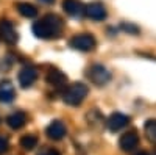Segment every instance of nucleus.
I'll return each instance as SVG.
<instances>
[{
    "label": "nucleus",
    "mask_w": 156,
    "mask_h": 155,
    "mask_svg": "<svg viewBox=\"0 0 156 155\" xmlns=\"http://www.w3.org/2000/svg\"><path fill=\"white\" fill-rule=\"evenodd\" d=\"M122 28L125 31H131V33H137V27H134V25H126V24H122Z\"/></svg>",
    "instance_id": "obj_20"
},
{
    "label": "nucleus",
    "mask_w": 156,
    "mask_h": 155,
    "mask_svg": "<svg viewBox=\"0 0 156 155\" xmlns=\"http://www.w3.org/2000/svg\"><path fill=\"white\" fill-rule=\"evenodd\" d=\"M16 97V91H14V86L9 80H3L0 82V102L2 103H9L12 102Z\"/></svg>",
    "instance_id": "obj_13"
},
{
    "label": "nucleus",
    "mask_w": 156,
    "mask_h": 155,
    "mask_svg": "<svg viewBox=\"0 0 156 155\" xmlns=\"http://www.w3.org/2000/svg\"><path fill=\"white\" fill-rule=\"evenodd\" d=\"M87 93H89L87 86L84 83L76 82V83L69 85L66 89H64L62 100H64V103H67V105H70V107H78V105L83 103V100L86 99Z\"/></svg>",
    "instance_id": "obj_2"
},
{
    "label": "nucleus",
    "mask_w": 156,
    "mask_h": 155,
    "mask_svg": "<svg viewBox=\"0 0 156 155\" xmlns=\"http://www.w3.org/2000/svg\"><path fill=\"white\" fill-rule=\"evenodd\" d=\"M154 155H156V153H154Z\"/></svg>",
    "instance_id": "obj_23"
},
{
    "label": "nucleus",
    "mask_w": 156,
    "mask_h": 155,
    "mask_svg": "<svg viewBox=\"0 0 156 155\" xmlns=\"http://www.w3.org/2000/svg\"><path fill=\"white\" fill-rule=\"evenodd\" d=\"M136 155H150V153H147V152H144V150H142V152H137Z\"/></svg>",
    "instance_id": "obj_22"
},
{
    "label": "nucleus",
    "mask_w": 156,
    "mask_h": 155,
    "mask_svg": "<svg viewBox=\"0 0 156 155\" xmlns=\"http://www.w3.org/2000/svg\"><path fill=\"white\" fill-rule=\"evenodd\" d=\"M39 2H42V3H47V5H48V3H53L55 0H39Z\"/></svg>",
    "instance_id": "obj_21"
},
{
    "label": "nucleus",
    "mask_w": 156,
    "mask_h": 155,
    "mask_svg": "<svg viewBox=\"0 0 156 155\" xmlns=\"http://www.w3.org/2000/svg\"><path fill=\"white\" fill-rule=\"evenodd\" d=\"M6 124L12 130H19L27 124V113L25 111H14L6 118Z\"/></svg>",
    "instance_id": "obj_12"
},
{
    "label": "nucleus",
    "mask_w": 156,
    "mask_h": 155,
    "mask_svg": "<svg viewBox=\"0 0 156 155\" xmlns=\"http://www.w3.org/2000/svg\"><path fill=\"white\" fill-rule=\"evenodd\" d=\"M45 80H47V83H48L50 86L62 88V86H66V83H67V77L64 75L61 71H58V69H51V71L47 74Z\"/></svg>",
    "instance_id": "obj_14"
},
{
    "label": "nucleus",
    "mask_w": 156,
    "mask_h": 155,
    "mask_svg": "<svg viewBox=\"0 0 156 155\" xmlns=\"http://www.w3.org/2000/svg\"><path fill=\"white\" fill-rule=\"evenodd\" d=\"M19 79V85L22 88H30L36 80H37V69L36 66H33V64H27V66H23L17 75Z\"/></svg>",
    "instance_id": "obj_7"
},
{
    "label": "nucleus",
    "mask_w": 156,
    "mask_h": 155,
    "mask_svg": "<svg viewBox=\"0 0 156 155\" xmlns=\"http://www.w3.org/2000/svg\"><path fill=\"white\" fill-rule=\"evenodd\" d=\"M128 122H129V116H126L123 113H119V111L112 113L106 119V125H108V128L111 132H119L120 128L128 125Z\"/></svg>",
    "instance_id": "obj_9"
},
{
    "label": "nucleus",
    "mask_w": 156,
    "mask_h": 155,
    "mask_svg": "<svg viewBox=\"0 0 156 155\" xmlns=\"http://www.w3.org/2000/svg\"><path fill=\"white\" fill-rule=\"evenodd\" d=\"M70 47L75 50H80V52H90L94 50L97 46L95 38L90 35V33H80V35H75L72 39H70Z\"/></svg>",
    "instance_id": "obj_3"
},
{
    "label": "nucleus",
    "mask_w": 156,
    "mask_h": 155,
    "mask_svg": "<svg viewBox=\"0 0 156 155\" xmlns=\"http://www.w3.org/2000/svg\"><path fill=\"white\" fill-rule=\"evenodd\" d=\"M144 132L151 143H156V119H148L144 125Z\"/></svg>",
    "instance_id": "obj_17"
},
{
    "label": "nucleus",
    "mask_w": 156,
    "mask_h": 155,
    "mask_svg": "<svg viewBox=\"0 0 156 155\" xmlns=\"http://www.w3.org/2000/svg\"><path fill=\"white\" fill-rule=\"evenodd\" d=\"M62 9L75 19L86 16V5L81 0H62Z\"/></svg>",
    "instance_id": "obj_6"
},
{
    "label": "nucleus",
    "mask_w": 156,
    "mask_h": 155,
    "mask_svg": "<svg viewBox=\"0 0 156 155\" xmlns=\"http://www.w3.org/2000/svg\"><path fill=\"white\" fill-rule=\"evenodd\" d=\"M137 144H139V135H137L136 130H129V132L123 133L119 139V146L125 152H129V150L136 149Z\"/></svg>",
    "instance_id": "obj_10"
},
{
    "label": "nucleus",
    "mask_w": 156,
    "mask_h": 155,
    "mask_svg": "<svg viewBox=\"0 0 156 155\" xmlns=\"http://www.w3.org/2000/svg\"><path fill=\"white\" fill-rule=\"evenodd\" d=\"M37 155H61V153L53 147H44V149H41V152H39Z\"/></svg>",
    "instance_id": "obj_19"
},
{
    "label": "nucleus",
    "mask_w": 156,
    "mask_h": 155,
    "mask_svg": "<svg viewBox=\"0 0 156 155\" xmlns=\"http://www.w3.org/2000/svg\"><path fill=\"white\" fill-rule=\"evenodd\" d=\"M86 16L92 20H103L106 19L108 16V11H106V6L103 5L101 2H92L86 5Z\"/></svg>",
    "instance_id": "obj_8"
},
{
    "label": "nucleus",
    "mask_w": 156,
    "mask_h": 155,
    "mask_svg": "<svg viewBox=\"0 0 156 155\" xmlns=\"http://www.w3.org/2000/svg\"><path fill=\"white\" fill-rule=\"evenodd\" d=\"M62 19L56 14H45L33 24V33L41 39H56L62 31Z\"/></svg>",
    "instance_id": "obj_1"
},
{
    "label": "nucleus",
    "mask_w": 156,
    "mask_h": 155,
    "mask_svg": "<svg viewBox=\"0 0 156 155\" xmlns=\"http://www.w3.org/2000/svg\"><path fill=\"white\" fill-rule=\"evenodd\" d=\"M20 146L25 149V150H33L36 146H37V136L36 135H23L20 138Z\"/></svg>",
    "instance_id": "obj_16"
},
{
    "label": "nucleus",
    "mask_w": 156,
    "mask_h": 155,
    "mask_svg": "<svg viewBox=\"0 0 156 155\" xmlns=\"http://www.w3.org/2000/svg\"><path fill=\"white\" fill-rule=\"evenodd\" d=\"M45 133H47V136L50 139L59 141V139H62L64 136H66L67 128H66V125H64L61 121H51L47 125V128H45Z\"/></svg>",
    "instance_id": "obj_11"
},
{
    "label": "nucleus",
    "mask_w": 156,
    "mask_h": 155,
    "mask_svg": "<svg viewBox=\"0 0 156 155\" xmlns=\"http://www.w3.org/2000/svg\"><path fill=\"white\" fill-rule=\"evenodd\" d=\"M8 147H9V141H8V138L3 136V135H0V155H3V153L8 150Z\"/></svg>",
    "instance_id": "obj_18"
},
{
    "label": "nucleus",
    "mask_w": 156,
    "mask_h": 155,
    "mask_svg": "<svg viewBox=\"0 0 156 155\" xmlns=\"http://www.w3.org/2000/svg\"><path fill=\"white\" fill-rule=\"evenodd\" d=\"M16 9L19 11V14L27 17V19H33L37 16V9L34 5L28 3V2H17L16 3Z\"/></svg>",
    "instance_id": "obj_15"
},
{
    "label": "nucleus",
    "mask_w": 156,
    "mask_h": 155,
    "mask_svg": "<svg viewBox=\"0 0 156 155\" xmlns=\"http://www.w3.org/2000/svg\"><path fill=\"white\" fill-rule=\"evenodd\" d=\"M87 79L97 86H103L111 80V74L105 66H101V64H94V66H90L87 69Z\"/></svg>",
    "instance_id": "obj_4"
},
{
    "label": "nucleus",
    "mask_w": 156,
    "mask_h": 155,
    "mask_svg": "<svg viewBox=\"0 0 156 155\" xmlns=\"http://www.w3.org/2000/svg\"><path fill=\"white\" fill-rule=\"evenodd\" d=\"M0 38L6 44H16L19 39V35L14 28V25L8 19H0Z\"/></svg>",
    "instance_id": "obj_5"
}]
</instances>
